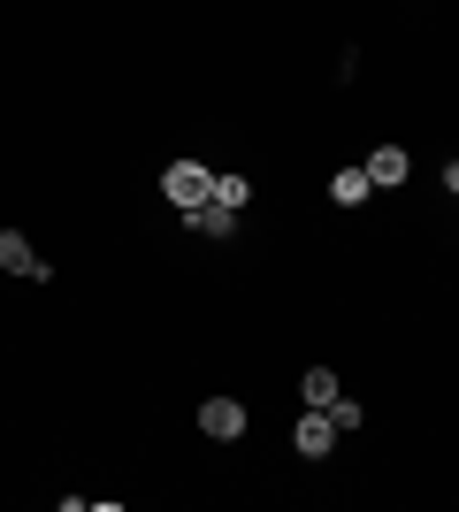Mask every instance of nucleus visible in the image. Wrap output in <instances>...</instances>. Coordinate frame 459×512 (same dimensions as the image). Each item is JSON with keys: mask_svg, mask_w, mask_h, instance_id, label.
I'll list each match as a JSON object with an SVG mask.
<instances>
[{"mask_svg": "<svg viewBox=\"0 0 459 512\" xmlns=\"http://www.w3.org/2000/svg\"><path fill=\"white\" fill-rule=\"evenodd\" d=\"M184 222H192L199 237H215V245H230V237H238V214L222 207V199H207V207H192V214H184Z\"/></svg>", "mask_w": 459, "mask_h": 512, "instance_id": "6", "label": "nucleus"}, {"mask_svg": "<svg viewBox=\"0 0 459 512\" xmlns=\"http://www.w3.org/2000/svg\"><path fill=\"white\" fill-rule=\"evenodd\" d=\"M444 192H452V199H459V161H452V169H444Z\"/></svg>", "mask_w": 459, "mask_h": 512, "instance_id": "10", "label": "nucleus"}, {"mask_svg": "<svg viewBox=\"0 0 459 512\" xmlns=\"http://www.w3.org/2000/svg\"><path fill=\"white\" fill-rule=\"evenodd\" d=\"M199 436L238 444V436H245V406H238V398H207V406H199Z\"/></svg>", "mask_w": 459, "mask_h": 512, "instance_id": "4", "label": "nucleus"}, {"mask_svg": "<svg viewBox=\"0 0 459 512\" xmlns=\"http://www.w3.org/2000/svg\"><path fill=\"white\" fill-rule=\"evenodd\" d=\"M329 199H337V207H360V199H375L368 169H360V161H352V169H337V176H329Z\"/></svg>", "mask_w": 459, "mask_h": 512, "instance_id": "7", "label": "nucleus"}, {"mask_svg": "<svg viewBox=\"0 0 459 512\" xmlns=\"http://www.w3.org/2000/svg\"><path fill=\"white\" fill-rule=\"evenodd\" d=\"M306 406H337V398H345V383H337V367H306Z\"/></svg>", "mask_w": 459, "mask_h": 512, "instance_id": "8", "label": "nucleus"}, {"mask_svg": "<svg viewBox=\"0 0 459 512\" xmlns=\"http://www.w3.org/2000/svg\"><path fill=\"white\" fill-rule=\"evenodd\" d=\"M161 192H169L176 214H192V207H207V199H215V169H199V161H169Z\"/></svg>", "mask_w": 459, "mask_h": 512, "instance_id": "1", "label": "nucleus"}, {"mask_svg": "<svg viewBox=\"0 0 459 512\" xmlns=\"http://www.w3.org/2000/svg\"><path fill=\"white\" fill-rule=\"evenodd\" d=\"M215 199L230 214H245V199H253V184H245V176H215Z\"/></svg>", "mask_w": 459, "mask_h": 512, "instance_id": "9", "label": "nucleus"}, {"mask_svg": "<svg viewBox=\"0 0 459 512\" xmlns=\"http://www.w3.org/2000/svg\"><path fill=\"white\" fill-rule=\"evenodd\" d=\"M337 436H345V428H337V413H329V406H306L299 428H291V451H299V459H329V451H337Z\"/></svg>", "mask_w": 459, "mask_h": 512, "instance_id": "2", "label": "nucleus"}, {"mask_svg": "<svg viewBox=\"0 0 459 512\" xmlns=\"http://www.w3.org/2000/svg\"><path fill=\"white\" fill-rule=\"evenodd\" d=\"M0 268H8V276H31V283H46V276H54V268L39 260V245H31L23 230H0Z\"/></svg>", "mask_w": 459, "mask_h": 512, "instance_id": "3", "label": "nucleus"}, {"mask_svg": "<svg viewBox=\"0 0 459 512\" xmlns=\"http://www.w3.org/2000/svg\"><path fill=\"white\" fill-rule=\"evenodd\" d=\"M360 169H368V184H375V192H391V184H406V176H414V161H406V146H375L368 161H360Z\"/></svg>", "mask_w": 459, "mask_h": 512, "instance_id": "5", "label": "nucleus"}]
</instances>
